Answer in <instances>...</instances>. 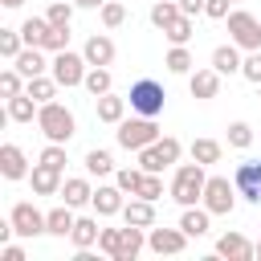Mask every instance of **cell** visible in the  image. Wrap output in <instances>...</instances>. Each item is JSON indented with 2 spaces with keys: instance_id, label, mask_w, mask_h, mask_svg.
<instances>
[{
  "instance_id": "6da1fadb",
  "label": "cell",
  "mask_w": 261,
  "mask_h": 261,
  "mask_svg": "<svg viewBox=\"0 0 261 261\" xmlns=\"http://www.w3.org/2000/svg\"><path fill=\"white\" fill-rule=\"evenodd\" d=\"M37 126H41V135H45L49 143H69L73 130H77L73 110L61 106V102H41V110H37Z\"/></svg>"
},
{
  "instance_id": "7a4b0ae2",
  "label": "cell",
  "mask_w": 261,
  "mask_h": 261,
  "mask_svg": "<svg viewBox=\"0 0 261 261\" xmlns=\"http://www.w3.org/2000/svg\"><path fill=\"white\" fill-rule=\"evenodd\" d=\"M204 184H208V175H204V163H179L175 167V175H171V200L179 204V208H188V204H196L200 196H204Z\"/></svg>"
},
{
  "instance_id": "3957f363",
  "label": "cell",
  "mask_w": 261,
  "mask_h": 261,
  "mask_svg": "<svg viewBox=\"0 0 261 261\" xmlns=\"http://www.w3.org/2000/svg\"><path fill=\"white\" fill-rule=\"evenodd\" d=\"M126 102H130L135 114L159 118V114H163V102H167V90H163L155 77H139V82L130 86V94H126Z\"/></svg>"
},
{
  "instance_id": "277c9868",
  "label": "cell",
  "mask_w": 261,
  "mask_h": 261,
  "mask_svg": "<svg viewBox=\"0 0 261 261\" xmlns=\"http://www.w3.org/2000/svg\"><path fill=\"white\" fill-rule=\"evenodd\" d=\"M114 139H118V147H126V151H143V147H151V143L159 139V122L147 118V114H139V118H122L118 130H114Z\"/></svg>"
},
{
  "instance_id": "5b68a950",
  "label": "cell",
  "mask_w": 261,
  "mask_h": 261,
  "mask_svg": "<svg viewBox=\"0 0 261 261\" xmlns=\"http://www.w3.org/2000/svg\"><path fill=\"white\" fill-rule=\"evenodd\" d=\"M237 184H228L224 175H208V184H204V196H200V204L212 212V216H228L232 212V204H237Z\"/></svg>"
},
{
  "instance_id": "8992f818",
  "label": "cell",
  "mask_w": 261,
  "mask_h": 261,
  "mask_svg": "<svg viewBox=\"0 0 261 261\" xmlns=\"http://www.w3.org/2000/svg\"><path fill=\"white\" fill-rule=\"evenodd\" d=\"M228 33H232V45H241V49H261V20L253 16V12H245V8H232L228 12Z\"/></svg>"
},
{
  "instance_id": "52a82bcc",
  "label": "cell",
  "mask_w": 261,
  "mask_h": 261,
  "mask_svg": "<svg viewBox=\"0 0 261 261\" xmlns=\"http://www.w3.org/2000/svg\"><path fill=\"white\" fill-rule=\"evenodd\" d=\"M86 65H90V61H86L82 53H69V49L53 53V61H49L57 86H82V82H86Z\"/></svg>"
},
{
  "instance_id": "ba28073f",
  "label": "cell",
  "mask_w": 261,
  "mask_h": 261,
  "mask_svg": "<svg viewBox=\"0 0 261 261\" xmlns=\"http://www.w3.org/2000/svg\"><path fill=\"white\" fill-rule=\"evenodd\" d=\"M8 220H12V228H16V237H41L45 232V212H37L29 200H20V204H12V212H8Z\"/></svg>"
},
{
  "instance_id": "9c48e42d",
  "label": "cell",
  "mask_w": 261,
  "mask_h": 261,
  "mask_svg": "<svg viewBox=\"0 0 261 261\" xmlns=\"http://www.w3.org/2000/svg\"><path fill=\"white\" fill-rule=\"evenodd\" d=\"M184 245H188V232L184 228H155V224L147 228V249L159 253V257L163 253H184Z\"/></svg>"
},
{
  "instance_id": "30bf717a",
  "label": "cell",
  "mask_w": 261,
  "mask_h": 261,
  "mask_svg": "<svg viewBox=\"0 0 261 261\" xmlns=\"http://www.w3.org/2000/svg\"><path fill=\"white\" fill-rule=\"evenodd\" d=\"M237 192L249 200V204H261V163L257 159H249V163H241L237 167Z\"/></svg>"
},
{
  "instance_id": "8fae6325",
  "label": "cell",
  "mask_w": 261,
  "mask_h": 261,
  "mask_svg": "<svg viewBox=\"0 0 261 261\" xmlns=\"http://www.w3.org/2000/svg\"><path fill=\"white\" fill-rule=\"evenodd\" d=\"M122 196H126V192H122L118 184H102V188L94 192V200H90V204H94V212H98V216H118V212L126 208V200H122Z\"/></svg>"
},
{
  "instance_id": "7c38bea8",
  "label": "cell",
  "mask_w": 261,
  "mask_h": 261,
  "mask_svg": "<svg viewBox=\"0 0 261 261\" xmlns=\"http://www.w3.org/2000/svg\"><path fill=\"white\" fill-rule=\"evenodd\" d=\"M0 175L4 179H24L29 175V159H24V151L16 143H4L0 147Z\"/></svg>"
},
{
  "instance_id": "4fadbf2b",
  "label": "cell",
  "mask_w": 261,
  "mask_h": 261,
  "mask_svg": "<svg viewBox=\"0 0 261 261\" xmlns=\"http://www.w3.org/2000/svg\"><path fill=\"white\" fill-rule=\"evenodd\" d=\"M29 184H33V192H37V196H57L65 179H61V171H57V167H45V163H37V167L29 171Z\"/></svg>"
},
{
  "instance_id": "5bb4252c",
  "label": "cell",
  "mask_w": 261,
  "mask_h": 261,
  "mask_svg": "<svg viewBox=\"0 0 261 261\" xmlns=\"http://www.w3.org/2000/svg\"><path fill=\"white\" fill-rule=\"evenodd\" d=\"M216 253L228 257V261H249V257H257V245H249L241 232H224V237L216 241Z\"/></svg>"
},
{
  "instance_id": "9a60e30c",
  "label": "cell",
  "mask_w": 261,
  "mask_h": 261,
  "mask_svg": "<svg viewBox=\"0 0 261 261\" xmlns=\"http://www.w3.org/2000/svg\"><path fill=\"white\" fill-rule=\"evenodd\" d=\"M82 57H86L90 65H110V61H114V41H110L106 33H94V37L82 45Z\"/></svg>"
},
{
  "instance_id": "2e32d148",
  "label": "cell",
  "mask_w": 261,
  "mask_h": 261,
  "mask_svg": "<svg viewBox=\"0 0 261 261\" xmlns=\"http://www.w3.org/2000/svg\"><path fill=\"white\" fill-rule=\"evenodd\" d=\"M188 90H192V98H216L220 94V73L216 69H196V73H188Z\"/></svg>"
},
{
  "instance_id": "e0dca14e",
  "label": "cell",
  "mask_w": 261,
  "mask_h": 261,
  "mask_svg": "<svg viewBox=\"0 0 261 261\" xmlns=\"http://www.w3.org/2000/svg\"><path fill=\"white\" fill-rule=\"evenodd\" d=\"M122 220H126V224H139V228H151V224H155V200L135 196V200L122 208Z\"/></svg>"
},
{
  "instance_id": "ac0fdd59",
  "label": "cell",
  "mask_w": 261,
  "mask_h": 261,
  "mask_svg": "<svg viewBox=\"0 0 261 261\" xmlns=\"http://www.w3.org/2000/svg\"><path fill=\"white\" fill-rule=\"evenodd\" d=\"M143 245H147V228L126 224V228H122V245H118V257H114V261H135V257L143 253Z\"/></svg>"
},
{
  "instance_id": "d6986e66",
  "label": "cell",
  "mask_w": 261,
  "mask_h": 261,
  "mask_svg": "<svg viewBox=\"0 0 261 261\" xmlns=\"http://www.w3.org/2000/svg\"><path fill=\"white\" fill-rule=\"evenodd\" d=\"M12 65H16L24 77H37V73H45V69H49V61H45V53H41L37 45H24V49L16 53V61H12Z\"/></svg>"
},
{
  "instance_id": "ffe728a7",
  "label": "cell",
  "mask_w": 261,
  "mask_h": 261,
  "mask_svg": "<svg viewBox=\"0 0 261 261\" xmlns=\"http://www.w3.org/2000/svg\"><path fill=\"white\" fill-rule=\"evenodd\" d=\"M237 49H241V45H216V49H212V69H216L220 77H224V73H241L245 61H241Z\"/></svg>"
},
{
  "instance_id": "44dd1931",
  "label": "cell",
  "mask_w": 261,
  "mask_h": 261,
  "mask_svg": "<svg viewBox=\"0 0 261 261\" xmlns=\"http://www.w3.org/2000/svg\"><path fill=\"white\" fill-rule=\"evenodd\" d=\"M57 196H65V204H69V208H82V204H90V200H94V188H90V179L73 175V179H65V184H61V192H57Z\"/></svg>"
},
{
  "instance_id": "7402d4cb",
  "label": "cell",
  "mask_w": 261,
  "mask_h": 261,
  "mask_svg": "<svg viewBox=\"0 0 261 261\" xmlns=\"http://www.w3.org/2000/svg\"><path fill=\"white\" fill-rule=\"evenodd\" d=\"M73 224H77V216L69 212V204H61V208L45 212V232H49V237H69V232H73Z\"/></svg>"
},
{
  "instance_id": "603a6c76",
  "label": "cell",
  "mask_w": 261,
  "mask_h": 261,
  "mask_svg": "<svg viewBox=\"0 0 261 261\" xmlns=\"http://www.w3.org/2000/svg\"><path fill=\"white\" fill-rule=\"evenodd\" d=\"M122 114H126V98H118L114 90L98 98V122H110V126H118V122H122Z\"/></svg>"
},
{
  "instance_id": "cb8c5ba5",
  "label": "cell",
  "mask_w": 261,
  "mask_h": 261,
  "mask_svg": "<svg viewBox=\"0 0 261 261\" xmlns=\"http://www.w3.org/2000/svg\"><path fill=\"white\" fill-rule=\"evenodd\" d=\"M208 220H212V212H208V208L188 204V208H184V216H179V228H184L188 237H204V232H208Z\"/></svg>"
},
{
  "instance_id": "d4e9b609",
  "label": "cell",
  "mask_w": 261,
  "mask_h": 261,
  "mask_svg": "<svg viewBox=\"0 0 261 261\" xmlns=\"http://www.w3.org/2000/svg\"><path fill=\"white\" fill-rule=\"evenodd\" d=\"M41 110V102L24 90V94H16V98H8V118L12 122H33V114Z\"/></svg>"
},
{
  "instance_id": "484cf974",
  "label": "cell",
  "mask_w": 261,
  "mask_h": 261,
  "mask_svg": "<svg viewBox=\"0 0 261 261\" xmlns=\"http://www.w3.org/2000/svg\"><path fill=\"white\" fill-rule=\"evenodd\" d=\"M98 237H102V228H98V220H90V216H77V224H73V232H69V241H73L77 249H94V245H98Z\"/></svg>"
},
{
  "instance_id": "4316f807",
  "label": "cell",
  "mask_w": 261,
  "mask_h": 261,
  "mask_svg": "<svg viewBox=\"0 0 261 261\" xmlns=\"http://www.w3.org/2000/svg\"><path fill=\"white\" fill-rule=\"evenodd\" d=\"M94 98H102V94H110V86H114V77H110V69L106 65H90L86 69V82H82Z\"/></svg>"
},
{
  "instance_id": "83f0119b",
  "label": "cell",
  "mask_w": 261,
  "mask_h": 261,
  "mask_svg": "<svg viewBox=\"0 0 261 261\" xmlns=\"http://www.w3.org/2000/svg\"><path fill=\"white\" fill-rule=\"evenodd\" d=\"M220 155H224V147H220L216 139H196V143H192V159L204 163V167H208V163H220Z\"/></svg>"
},
{
  "instance_id": "f1b7e54d",
  "label": "cell",
  "mask_w": 261,
  "mask_h": 261,
  "mask_svg": "<svg viewBox=\"0 0 261 261\" xmlns=\"http://www.w3.org/2000/svg\"><path fill=\"white\" fill-rule=\"evenodd\" d=\"M175 16H179V0H155L151 4V24L155 29H167Z\"/></svg>"
},
{
  "instance_id": "f546056e",
  "label": "cell",
  "mask_w": 261,
  "mask_h": 261,
  "mask_svg": "<svg viewBox=\"0 0 261 261\" xmlns=\"http://www.w3.org/2000/svg\"><path fill=\"white\" fill-rule=\"evenodd\" d=\"M49 29H53V24H49L45 16H29V20L20 24V37H24V45H37V49H41V41H45Z\"/></svg>"
},
{
  "instance_id": "4dcf8cb0",
  "label": "cell",
  "mask_w": 261,
  "mask_h": 261,
  "mask_svg": "<svg viewBox=\"0 0 261 261\" xmlns=\"http://www.w3.org/2000/svg\"><path fill=\"white\" fill-rule=\"evenodd\" d=\"M163 37H167L171 45H188V41H192V16H184V12H179V16L163 29Z\"/></svg>"
},
{
  "instance_id": "1f68e13d",
  "label": "cell",
  "mask_w": 261,
  "mask_h": 261,
  "mask_svg": "<svg viewBox=\"0 0 261 261\" xmlns=\"http://www.w3.org/2000/svg\"><path fill=\"white\" fill-rule=\"evenodd\" d=\"M37 102H53V94H57V77H45V73H37V77H29V86H24Z\"/></svg>"
},
{
  "instance_id": "d6a6232c",
  "label": "cell",
  "mask_w": 261,
  "mask_h": 261,
  "mask_svg": "<svg viewBox=\"0 0 261 261\" xmlns=\"http://www.w3.org/2000/svg\"><path fill=\"white\" fill-rule=\"evenodd\" d=\"M86 171H90V175H110V171H114V159H110V151H102V147L86 151Z\"/></svg>"
},
{
  "instance_id": "836d02e7",
  "label": "cell",
  "mask_w": 261,
  "mask_h": 261,
  "mask_svg": "<svg viewBox=\"0 0 261 261\" xmlns=\"http://www.w3.org/2000/svg\"><path fill=\"white\" fill-rule=\"evenodd\" d=\"M24 49V37H20V29H0V57H8V61H16V53Z\"/></svg>"
},
{
  "instance_id": "e575fe53",
  "label": "cell",
  "mask_w": 261,
  "mask_h": 261,
  "mask_svg": "<svg viewBox=\"0 0 261 261\" xmlns=\"http://www.w3.org/2000/svg\"><path fill=\"white\" fill-rule=\"evenodd\" d=\"M171 73H192V53H188V45H171V53H167V61H163Z\"/></svg>"
},
{
  "instance_id": "d590c367",
  "label": "cell",
  "mask_w": 261,
  "mask_h": 261,
  "mask_svg": "<svg viewBox=\"0 0 261 261\" xmlns=\"http://www.w3.org/2000/svg\"><path fill=\"white\" fill-rule=\"evenodd\" d=\"M143 175H147L143 167H122V171L114 175V184H118L126 196H139V188H143Z\"/></svg>"
},
{
  "instance_id": "8d00e7d4",
  "label": "cell",
  "mask_w": 261,
  "mask_h": 261,
  "mask_svg": "<svg viewBox=\"0 0 261 261\" xmlns=\"http://www.w3.org/2000/svg\"><path fill=\"white\" fill-rule=\"evenodd\" d=\"M73 8H77V4L53 0V4H49V12H45V20H49V24H57V29H69V20H73Z\"/></svg>"
},
{
  "instance_id": "74e56055",
  "label": "cell",
  "mask_w": 261,
  "mask_h": 261,
  "mask_svg": "<svg viewBox=\"0 0 261 261\" xmlns=\"http://www.w3.org/2000/svg\"><path fill=\"white\" fill-rule=\"evenodd\" d=\"M20 77H24V73H20L16 65H12V69H4V73H0V94H4V98L24 94V82H20Z\"/></svg>"
},
{
  "instance_id": "f35d334b",
  "label": "cell",
  "mask_w": 261,
  "mask_h": 261,
  "mask_svg": "<svg viewBox=\"0 0 261 261\" xmlns=\"http://www.w3.org/2000/svg\"><path fill=\"white\" fill-rule=\"evenodd\" d=\"M41 49H45V53H61V49H69V29H57V24H53V29L45 33Z\"/></svg>"
},
{
  "instance_id": "ab89813d",
  "label": "cell",
  "mask_w": 261,
  "mask_h": 261,
  "mask_svg": "<svg viewBox=\"0 0 261 261\" xmlns=\"http://www.w3.org/2000/svg\"><path fill=\"white\" fill-rule=\"evenodd\" d=\"M98 12H102V24H106V29H118V24L126 20V8H122L118 0H106V4L98 8Z\"/></svg>"
},
{
  "instance_id": "60d3db41",
  "label": "cell",
  "mask_w": 261,
  "mask_h": 261,
  "mask_svg": "<svg viewBox=\"0 0 261 261\" xmlns=\"http://www.w3.org/2000/svg\"><path fill=\"white\" fill-rule=\"evenodd\" d=\"M155 147H159V155H163V163H167V167H171V163H179V151H184V143H179V139L163 135V139H155Z\"/></svg>"
},
{
  "instance_id": "b9f144b4",
  "label": "cell",
  "mask_w": 261,
  "mask_h": 261,
  "mask_svg": "<svg viewBox=\"0 0 261 261\" xmlns=\"http://www.w3.org/2000/svg\"><path fill=\"white\" fill-rule=\"evenodd\" d=\"M139 167H143V171H163V167H167V163H163V155H159V147H155V143H151V147H143V151H139Z\"/></svg>"
},
{
  "instance_id": "7bdbcfd3",
  "label": "cell",
  "mask_w": 261,
  "mask_h": 261,
  "mask_svg": "<svg viewBox=\"0 0 261 261\" xmlns=\"http://www.w3.org/2000/svg\"><path fill=\"white\" fill-rule=\"evenodd\" d=\"M41 163H45V167H57V171H65V143H49V147L41 151Z\"/></svg>"
},
{
  "instance_id": "ee69618b",
  "label": "cell",
  "mask_w": 261,
  "mask_h": 261,
  "mask_svg": "<svg viewBox=\"0 0 261 261\" xmlns=\"http://www.w3.org/2000/svg\"><path fill=\"white\" fill-rule=\"evenodd\" d=\"M118 245H122V228H102V237H98V249H102L106 257H118Z\"/></svg>"
},
{
  "instance_id": "f6af8a7d",
  "label": "cell",
  "mask_w": 261,
  "mask_h": 261,
  "mask_svg": "<svg viewBox=\"0 0 261 261\" xmlns=\"http://www.w3.org/2000/svg\"><path fill=\"white\" fill-rule=\"evenodd\" d=\"M139 196H143V200H159V196H163V179H159V171H147V175H143Z\"/></svg>"
},
{
  "instance_id": "bcb514c9",
  "label": "cell",
  "mask_w": 261,
  "mask_h": 261,
  "mask_svg": "<svg viewBox=\"0 0 261 261\" xmlns=\"http://www.w3.org/2000/svg\"><path fill=\"white\" fill-rule=\"evenodd\" d=\"M228 143H232V147H249V143H253V126H249V122H232V126H228Z\"/></svg>"
},
{
  "instance_id": "7dc6e473",
  "label": "cell",
  "mask_w": 261,
  "mask_h": 261,
  "mask_svg": "<svg viewBox=\"0 0 261 261\" xmlns=\"http://www.w3.org/2000/svg\"><path fill=\"white\" fill-rule=\"evenodd\" d=\"M241 73L253 82V86H261V49H253L249 57H245V65H241Z\"/></svg>"
},
{
  "instance_id": "c3c4849f",
  "label": "cell",
  "mask_w": 261,
  "mask_h": 261,
  "mask_svg": "<svg viewBox=\"0 0 261 261\" xmlns=\"http://www.w3.org/2000/svg\"><path fill=\"white\" fill-rule=\"evenodd\" d=\"M228 4H232V0H208V4H204V16H212V20H228Z\"/></svg>"
},
{
  "instance_id": "681fc988",
  "label": "cell",
  "mask_w": 261,
  "mask_h": 261,
  "mask_svg": "<svg viewBox=\"0 0 261 261\" xmlns=\"http://www.w3.org/2000/svg\"><path fill=\"white\" fill-rule=\"evenodd\" d=\"M0 257H4V261H24V249L8 241V245H0Z\"/></svg>"
},
{
  "instance_id": "f907efd6",
  "label": "cell",
  "mask_w": 261,
  "mask_h": 261,
  "mask_svg": "<svg viewBox=\"0 0 261 261\" xmlns=\"http://www.w3.org/2000/svg\"><path fill=\"white\" fill-rule=\"evenodd\" d=\"M204 4H208V0H179V12H184V16H200Z\"/></svg>"
},
{
  "instance_id": "816d5d0a",
  "label": "cell",
  "mask_w": 261,
  "mask_h": 261,
  "mask_svg": "<svg viewBox=\"0 0 261 261\" xmlns=\"http://www.w3.org/2000/svg\"><path fill=\"white\" fill-rule=\"evenodd\" d=\"M73 4H77V8H102L106 0H73Z\"/></svg>"
},
{
  "instance_id": "f5cc1de1",
  "label": "cell",
  "mask_w": 261,
  "mask_h": 261,
  "mask_svg": "<svg viewBox=\"0 0 261 261\" xmlns=\"http://www.w3.org/2000/svg\"><path fill=\"white\" fill-rule=\"evenodd\" d=\"M0 4H4V8H20L24 0H0Z\"/></svg>"
},
{
  "instance_id": "db71d44e",
  "label": "cell",
  "mask_w": 261,
  "mask_h": 261,
  "mask_svg": "<svg viewBox=\"0 0 261 261\" xmlns=\"http://www.w3.org/2000/svg\"><path fill=\"white\" fill-rule=\"evenodd\" d=\"M257 257H261V241H257Z\"/></svg>"
},
{
  "instance_id": "11a10c76",
  "label": "cell",
  "mask_w": 261,
  "mask_h": 261,
  "mask_svg": "<svg viewBox=\"0 0 261 261\" xmlns=\"http://www.w3.org/2000/svg\"><path fill=\"white\" fill-rule=\"evenodd\" d=\"M232 4H237V0H232Z\"/></svg>"
},
{
  "instance_id": "9f6ffc18",
  "label": "cell",
  "mask_w": 261,
  "mask_h": 261,
  "mask_svg": "<svg viewBox=\"0 0 261 261\" xmlns=\"http://www.w3.org/2000/svg\"><path fill=\"white\" fill-rule=\"evenodd\" d=\"M257 90H261V86H257Z\"/></svg>"
}]
</instances>
